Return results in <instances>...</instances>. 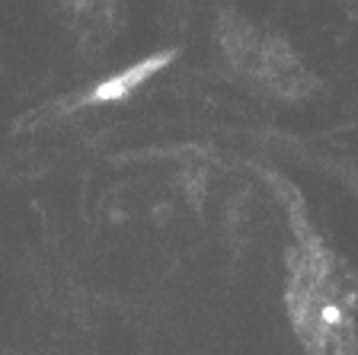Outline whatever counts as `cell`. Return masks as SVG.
I'll return each instance as SVG.
<instances>
[{
	"label": "cell",
	"instance_id": "obj_1",
	"mask_svg": "<svg viewBox=\"0 0 358 355\" xmlns=\"http://www.w3.org/2000/svg\"><path fill=\"white\" fill-rule=\"evenodd\" d=\"M291 317L298 326V336L310 355H352V314L336 285L333 266L327 256L313 250L304 253L301 269L291 279Z\"/></svg>",
	"mask_w": 358,
	"mask_h": 355
}]
</instances>
